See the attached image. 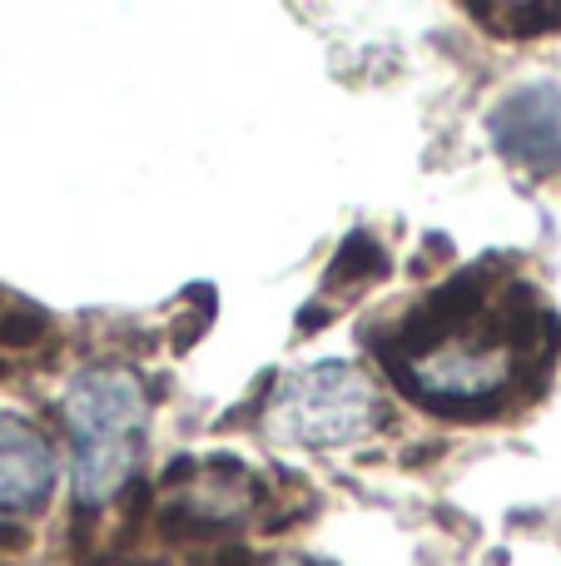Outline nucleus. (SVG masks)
I'll return each mask as SVG.
<instances>
[{
    "instance_id": "3",
    "label": "nucleus",
    "mask_w": 561,
    "mask_h": 566,
    "mask_svg": "<svg viewBox=\"0 0 561 566\" xmlns=\"http://www.w3.org/2000/svg\"><path fill=\"white\" fill-rule=\"evenodd\" d=\"M493 145L512 165L532 175H557L561 169V85H522L493 109L487 119Z\"/></svg>"
},
{
    "instance_id": "7",
    "label": "nucleus",
    "mask_w": 561,
    "mask_h": 566,
    "mask_svg": "<svg viewBox=\"0 0 561 566\" xmlns=\"http://www.w3.org/2000/svg\"><path fill=\"white\" fill-rule=\"evenodd\" d=\"M0 308H6V303H0Z\"/></svg>"
},
{
    "instance_id": "6",
    "label": "nucleus",
    "mask_w": 561,
    "mask_h": 566,
    "mask_svg": "<svg viewBox=\"0 0 561 566\" xmlns=\"http://www.w3.org/2000/svg\"><path fill=\"white\" fill-rule=\"evenodd\" d=\"M477 20H507L497 35H542L561 30V6H467Z\"/></svg>"
},
{
    "instance_id": "2",
    "label": "nucleus",
    "mask_w": 561,
    "mask_h": 566,
    "mask_svg": "<svg viewBox=\"0 0 561 566\" xmlns=\"http://www.w3.org/2000/svg\"><path fill=\"white\" fill-rule=\"evenodd\" d=\"M383 422L378 388L353 363H314L288 373L264 408L268 438L294 448H348Z\"/></svg>"
},
{
    "instance_id": "4",
    "label": "nucleus",
    "mask_w": 561,
    "mask_h": 566,
    "mask_svg": "<svg viewBox=\"0 0 561 566\" xmlns=\"http://www.w3.org/2000/svg\"><path fill=\"white\" fill-rule=\"evenodd\" d=\"M55 488V452L25 418L0 412V512H30Z\"/></svg>"
},
{
    "instance_id": "5",
    "label": "nucleus",
    "mask_w": 561,
    "mask_h": 566,
    "mask_svg": "<svg viewBox=\"0 0 561 566\" xmlns=\"http://www.w3.org/2000/svg\"><path fill=\"white\" fill-rule=\"evenodd\" d=\"M383 274H388V254L378 249L373 234L358 229V234H348L343 244H338L334 264H328V289L334 293H363V289H373Z\"/></svg>"
},
{
    "instance_id": "1",
    "label": "nucleus",
    "mask_w": 561,
    "mask_h": 566,
    "mask_svg": "<svg viewBox=\"0 0 561 566\" xmlns=\"http://www.w3.org/2000/svg\"><path fill=\"white\" fill-rule=\"evenodd\" d=\"M60 418L75 448V492L85 507H99L125 488L139 462L149 392L125 368H89L65 388Z\"/></svg>"
}]
</instances>
